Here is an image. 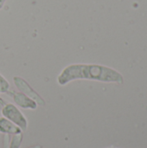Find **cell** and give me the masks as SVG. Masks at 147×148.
Masks as SVG:
<instances>
[{
	"mask_svg": "<svg viewBox=\"0 0 147 148\" xmlns=\"http://www.w3.org/2000/svg\"><path fill=\"white\" fill-rule=\"evenodd\" d=\"M5 1L6 0H0V9H2L3 7V4H4Z\"/></svg>",
	"mask_w": 147,
	"mask_h": 148,
	"instance_id": "9",
	"label": "cell"
},
{
	"mask_svg": "<svg viewBox=\"0 0 147 148\" xmlns=\"http://www.w3.org/2000/svg\"><path fill=\"white\" fill-rule=\"evenodd\" d=\"M30 148H41V147H40V146H36V147H33Z\"/></svg>",
	"mask_w": 147,
	"mask_h": 148,
	"instance_id": "10",
	"label": "cell"
},
{
	"mask_svg": "<svg viewBox=\"0 0 147 148\" xmlns=\"http://www.w3.org/2000/svg\"><path fill=\"white\" fill-rule=\"evenodd\" d=\"M13 82L20 92L23 93L24 95H26L27 96H29V98L34 100L37 103V105H41V106L45 105L44 100L29 86V84L25 80H23V78H21L19 76H15L13 78Z\"/></svg>",
	"mask_w": 147,
	"mask_h": 148,
	"instance_id": "3",
	"label": "cell"
},
{
	"mask_svg": "<svg viewBox=\"0 0 147 148\" xmlns=\"http://www.w3.org/2000/svg\"><path fill=\"white\" fill-rule=\"evenodd\" d=\"M5 104H6V102H5L2 98H0V108H2Z\"/></svg>",
	"mask_w": 147,
	"mask_h": 148,
	"instance_id": "8",
	"label": "cell"
},
{
	"mask_svg": "<svg viewBox=\"0 0 147 148\" xmlns=\"http://www.w3.org/2000/svg\"><path fill=\"white\" fill-rule=\"evenodd\" d=\"M0 133L5 134H21L22 130L15 125L13 122L9 121L8 119L4 118L3 116L0 118Z\"/></svg>",
	"mask_w": 147,
	"mask_h": 148,
	"instance_id": "5",
	"label": "cell"
},
{
	"mask_svg": "<svg viewBox=\"0 0 147 148\" xmlns=\"http://www.w3.org/2000/svg\"><path fill=\"white\" fill-rule=\"evenodd\" d=\"M22 140H23L22 133L17 134H14V136L11 138L10 143L9 145V148H19L21 143H22Z\"/></svg>",
	"mask_w": 147,
	"mask_h": 148,
	"instance_id": "6",
	"label": "cell"
},
{
	"mask_svg": "<svg viewBox=\"0 0 147 148\" xmlns=\"http://www.w3.org/2000/svg\"><path fill=\"white\" fill-rule=\"evenodd\" d=\"M10 88V83L0 74V93H7Z\"/></svg>",
	"mask_w": 147,
	"mask_h": 148,
	"instance_id": "7",
	"label": "cell"
},
{
	"mask_svg": "<svg viewBox=\"0 0 147 148\" xmlns=\"http://www.w3.org/2000/svg\"><path fill=\"white\" fill-rule=\"evenodd\" d=\"M7 94L11 96L15 101V103L19 106L20 108H23V109H36L37 108V103L32 100L31 98H29V96H27L26 95H24L22 92H15V91H8Z\"/></svg>",
	"mask_w": 147,
	"mask_h": 148,
	"instance_id": "4",
	"label": "cell"
},
{
	"mask_svg": "<svg viewBox=\"0 0 147 148\" xmlns=\"http://www.w3.org/2000/svg\"><path fill=\"white\" fill-rule=\"evenodd\" d=\"M75 80L123 82V77L119 72L111 68L98 64H71L64 68L57 76V82L61 86H64Z\"/></svg>",
	"mask_w": 147,
	"mask_h": 148,
	"instance_id": "1",
	"label": "cell"
},
{
	"mask_svg": "<svg viewBox=\"0 0 147 148\" xmlns=\"http://www.w3.org/2000/svg\"><path fill=\"white\" fill-rule=\"evenodd\" d=\"M2 115L16 125L22 131H26L28 127V121L22 112L13 104L6 103L2 108Z\"/></svg>",
	"mask_w": 147,
	"mask_h": 148,
	"instance_id": "2",
	"label": "cell"
}]
</instances>
